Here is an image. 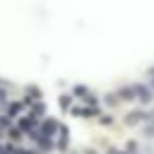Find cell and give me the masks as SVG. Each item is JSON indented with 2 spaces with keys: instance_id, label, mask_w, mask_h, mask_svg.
<instances>
[{
  "instance_id": "obj_5",
  "label": "cell",
  "mask_w": 154,
  "mask_h": 154,
  "mask_svg": "<svg viewBox=\"0 0 154 154\" xmlns=\"http://www.w3.org/2000/svg\"><path fill=\"white\" fill-rule=\"evenodd\" d=\"M17 154H31V152H26V149H19V152H17Z\"/></svg>"
},
{
  "instance_id": "obj_1",
  "label": "cell",
  "mask_w": 154,
  "mask_h": 154,
  "mask_svg": "<svg viewBox=\"0 0 154 154\" xmlns=\"http://www.w3.org/2000/svg\"><path fill=\"white\" fill-rule=\"evenodd\" d=\"M55 128H58V123H55V120H46V123H43V132H48V135H53V132H55Z\"/></svg>"
},
{
  "instance_id": "obj_3",
  "label": "cell",
  "mask_w": 154,
  "mask_h": 154,
  "mask_svg": "<svg viewBox=\"0 0 154 154\" xmlns=\"http://www.w3.org/2000/svg\"><path fill=\"white\" fill-rule=\"evenodd\" d=\"M132 91H135V89H130V87H128V89H123V91H120V99L130 101V99H132Z\"/></svg>"
},
{
  "instance_id": "obj_2",
  "label": "cell",
  "mask_w": 154,
  "mask_h": 154,
  "mask_svg": "<svg viewBox=\"0 0 154 154\" xmlns=\"http://www.w3.org/2000/svg\"><path fill=\"white\" fill-rule=\"evenodd\" d=\"M137 94H140V99H142V101H152V91H149V89L137 87Z\"/></svg>"
},
{
  "instance_id": "obj_4",
  "label": "cell",
  "mask_w": 154,
  "mask_h": 154,
  "mask_svg": "<svg viewBox=\"0 0 154 154\" xmlns=\"http://www.w3.org/2000/svg\"><path fill=\"white\" fill-rule=\"evenodd\" d=\"M60 106L67 108V106H70V96H63V99H60Z\"/></svg>"
}]
</instances>
